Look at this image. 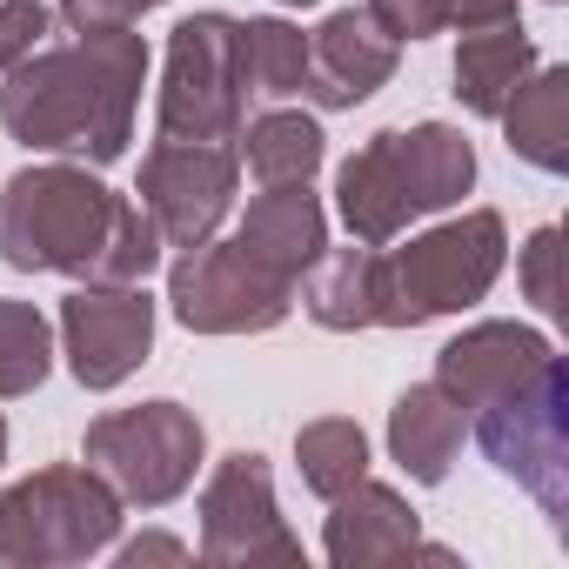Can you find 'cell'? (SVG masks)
Instances as JSON below:
<instances>
[{
    "mask_svg": "<svg viewBox=\"0 0 569 569\" xmlns=\"http://www.w3.org/2000/svg\"><path fill=\"white\" fill-rule=\"evenodd\" d=\"M542 362H556V342L522 329V322H476L462 329L442 356H436V389L476 416L482 402H502L509 389H522L529 376H542Z\"/></svg>",
    "mask_w": 569,
    "mask_h": 569,
    "instance_id": "7c38bea8",
    "label": "cell"
},
{
    "mask_svg": "<svg viewBox=\"0 0 569 569\" xmlns=\"http://www.w3.org/2000/svg\"><path fill=\"white\" fill-rule=\"evenodd\" d=\"M396 161H402V181H409V208H416V214L456 208V201L476 188V148H469V134L449 128V121L396 128Z\"/></svg>",
    "mask_w": 569,
    "mask_h": 569,
    "instance_id": "d6986e66",
    "label": "cell"
},
{
    "mask_svg": "<svg viewBox=\"0 0 569 569\" xmlns=\"http://www.w3.org/2000/svg\"><path fill=\"white\" fill-rule=\"evenodd\" d=\"M0 261L21 274H74L88 289H134L161 261V234L141 201L81 161H41L0 194Z\"/></svg>",
    "mask_w": 569,
    "mask_h": 569,
    "instance_id": "6da1fadb",
    "label": "cell"
},
{
    "mask_svg": "<svg viewBox=\"0 0 569 569\" xmlns=\"http://www.w3.org/2000/svg\"><path fill=\"white\" fill-rule=\"evenodd\" d=\"M462 409L436 389V382H416L396 396L389 409V456L409 469V482H442L456 449H462Z\"/></svg>",
    "mask_w": 569,
    "mask_h": 569,
    "instance_id": "ffe728a7",
    "label": "cell"
},
{
    "mask_svg": "<svg viewBox=\"0 0 569 569\" xmlns=\"http://www.w3.org/2000/svg\"><path fill=\"white\" fill-rule=\"evenodd\" d=\"M329 562L336 569H376V562H409V556H429V562H456L449 549L422 542V522L416 509L389 489V482H349L329 509V536H322Z\"/></svg>",
    "mask_w": 569,
    "mask_h": 569,
    "instance_id": "4fadbf2b",
    "label": "cell"
},
{
    "mask_svg": "<svg viewBox=\"0 0 569 569\" xmlns=\"http://www.w3.org/2000/svg\"><path fill=\"white\" fill-rule=\"evenodd\" d=\"M201 562H214V569H234V562L296 569L302 562V542L281 522V502H274V476L254 449L221 456L201 489Z\"/></svg>",
    "mask_w": 569,
    "mask_h": 569,
    "instance_id": "9c48e42d",
    "label": "cell"
},
{
    "mask_svg": "<svg viewBox=\"0 0 569 569\" xmlns=\"http://www.w3.org/2000/svg\"><path fill=\"white\" fill-rule=\"evenodd\" d=\"M241 81L261 101L309 94V34L289 21H248L241 28Z\"/></svg>",
    "mask_w": 569,
    "mask_h": 569,
    "instance_id": "603a6c76",
    "label": "cell"
},
{
    "mask_svg": "<svg viewBox=\"0 0 569 569\" xmlns=\"http://www.w3.org/2000/svg\"><path fill=\"white\" fill-rule=\"evenodd\" d=\"M302 309L336 329V336H356V329H382V248H322V261L309 268V289H302Z\"/></svg>",
    "mask_w": 569,
    "mask_h": 569,
    "instance_id": "e0dca14e",
    "label": "cell"
},
{
    "mask_svg": "<svg viewBox=\"0 0 569 569\" xmlns=\"http://www.w3.org/2000/svg\"><path fill=\"white\" fill-rule=\"evenodd\" d=\"M529 68H536V48H529L522 21L476 28V34H462V48H456V101H462L469 114L496 121V114L509 108V94L529 81Z\"/></svg>",
    "mask_w": 569,
    "mask_h": 569,
    "instance_id": "44dd1931",
    "label": "cell"
},
{
    "mask_svg": "<svg viewBox=\"0 0 569 569\" xmlns=\"http://www.w3.org/2000/svg\"><path fill=\"white\" fill-rule=\"evenodd\" d=\"M502 21H516V0H442V28L476 34V28H502Z\"/></svg>",
    "mask_w": 569,
    "mask_h": 569,
    "instance_id": "f546056e",
    "label": "cell"
},
{
    "mask_svg": "<svg viewBox=\"0 0 569 569\" xmlns=\"http://www.w3.org/2000/svg\"><path fill=\"white\" fill-rule=\"evenodd\" d=\"M509 254V228L496 208H469L429 234H416L409 248L382 254V329H422L436 316H462L476 309Z\"/></svg>",
    "mask_w": 569,
    "mask_h": 569,
    "instance_id": "3957f363",
    "label": "cell"
},
{
    "mask_svg": "<svg viewBox=\"0 0 569 569\" xmlns=\"http://www.w3.org/2000/svg\"><path fill=\"white\" fill-rule=\"evenodd\" d=\"M281 8H316V0H281Z\"/></svg>",
    "mask_w": 569,
    "mask_h": 569,
    "instance_id": "d6a6232c",
    "label": "cell"
},
{
    "mask_svg": "<svg viewBox=\"0 0 569 569\" xmlns=\"http://www.w3.org/2000/svg\"><path fill=\"white\" fill-rule=\"evenodd\" d=\"M476 442L502 476H516L542 502V516L556 529H569V376H562V356L542 362V376H529L502 402H482Z\"/></svg>",
    "mask_w": 569,
    "mask_h": 569,
    "instance_id": "5b68a950",
    "label": "cell"
},
{
    "mask_svg": "<svg viewBox=\"0 0 569 569\" xmlns=\"http://www.w3.org/2000/svg\"><path fill=\"white\" fill-rule=\"evenodd\" d=\"M369 14H376L396 41H429V34H442V0H369Z\"/></svg>",
    "mask_w": 569,
    "mask_h": 569,
    "instance_id": "83f0119b",
    "label": "cell"
},
{
    "mask_svg": "<svg viewBox=\"0 0 569 569\" xmlns=\"http://www.w3.org/2000/svg\"><path fill=\"white\" fill-rule=\"evenodd\" d=\"M148 81V41L134 28H74L68 48H41L8 68L0 128L21 148L108 168L134 141V108Z\"/></svg>",
    "mask_w": 569,
    "mask_h": 569,
    "instance_id": "7a4b0ae2",
    "label": "cell"
},
{
    "mask_svg": "<svg viewBox=\"0 0 569 569\" xmlns=\"http://www.w3.org/2000/svg\"><path fill=\"white\" fill-rule=\"evenodd\" d=\"M0 462H8V422H0Z\"/></svg>",
    "mask_w": 569,
    "mask_h": 569,
    "instance_id": "1f68e13d",
    "label": "cell"
},
{
    "mask_svg": "<svg viewBox=\"0 0 569 569\" xmlns=\"http://www.w3.org/2000/svg\"><path fill=\"white\" fill-rule=\"evenodd\" d=\"M168 309L194 336H268L289 322L296 289L261 274L234 241H201L168 268Z\"/></svg>",
    "mask_w": 569,
    "mask_h": 569,
    "instance_id": "ba28073f",
    "label": "cell"
},
{
    "mask_svg": "<svg viewBox=\"0 0 569 569\" xmlns=\"http://www.w3.org/2000/svg\"><path fill=\"white\" fill-rule=\"evenodd\" d=\"M121 529V496L74 462L34 469L28 482L0 489V562H88L114 542Z\"/></svg>",
    "mask_w": 569,
    "mask_h": 569,
    "instance_id": "277c9868",
    "label": "cell"
},
{
    "mask_svg": "<svg viewBox=\"0 0 569 569\" xmlns=\"http://www.w3.org/2000/svg\"><path fill=\"white\" fill-rule=\"evenodd\" d=\"M234 248H241L261 274L302 289V274H309V268L322 261V248H329V214H322V201L309 194V181L261 188V194L248 201L241 228H234Z\"/></svg>",
    "mask_w": 569,
    "mask_h": 569,
    "instance_id": "5bb4252c",
    "label": "cell"
},
{
    "mask_svg": "<svg viewBox=\"0 0 569 569\" xmlns=\"http://www.w3.org/2000/svg\"><path fill=\"white\" fill-rule=\"evenodd\" d=\"M241 154L254 168L261 188H281V181H309L322 168V128L302 114V108H268L248 121L241 134Z\"/></svg>",
    "mask_w": 569,
    "mask_h": 569,
    "instance_id": "7402d4cb",
    "label": "cell"
},
{
    "mask_svg": "<svg viewBox=\"0 0 569 569\" xmlns=\"http://www.w3.org/2000/svg\"><path fill=\"white\" fill-rule=\"evenodd\" d=\"M296 469H302V482H309L322 502H336L349 482L369 476V436H362V422H349V416L309 422V429L296 436Z\"/></svg>",
    "mask_w": 569,
    "mask_h": 569,
    "instance_id": "cb8c5ba5",
    "label": "cell"
},
{
    "mask_svg": "<svg viewBox=\"0 0 569 569\" xmlns=\"http://www.w3.org/2000/svg\"><path fill=\"white\" fill-rule=\"evenodd\" d=\"M61 349L81 389H121L154 349V302L148 289H81L61 302Z\"/></svg>",
    "mask_w": 569,
    "mask_h": 569,
    "instance_id": "8fae6325",
    "label": "cell"
},
{
    "mask_svg": "<svg viewBox=\"0 0 569 569\" xmlns=\"http://www.w3.org/2000/svg\"><path fill=\"white\" fill-rule=\"evenodd\" d=\"M121 562L128 569H141V562H188V542H174V536H134V542H121Z\"/></svg>",
    "mask_w": 569,
    "mask_h": 569,
    "instance_id": "4dcf8cb0",
    "label": "cell"
},
{
    "mask_svg": "<svg viewBox=\"0 0 569 569\" xmlns=\"http://www.w3.org/2000/svg\"><path fill=\"white\" fill-rule=\"evenodd\" d=\"M201 422L194 409L181 402H141V409H114V416H94L88 436H81V456L88 469L134 509H161L174 502L194 469H201Z\"/></svg>",
    "mask_w": 569,
    "mask_h": 569,
    "instance_id": "52a82bcc",
    "label": "cell"
},
{
    "mask_svg": "<svg viewBox=\"0 0 569 569\" xmlns=\"http://www.w3.org/2000/svg\"><path fill=\"white\" fill-rule=\"evenodd\" d=\"M54 8L74 28H134L148 8H161V0H54Z\"/></svg>",
    "mask_w": 569,
    "mask_h": 569,
    "instance_id": "f1b7e54d",
    "label": "cell"
},
{
    "mask_svg": "<svg viewBox=\"0 0 569 569\" xmlns=\"http://www.w3.org/2000/svg\"><path fill=\"white\" fill-rule=\"evenodd\" d=\"M48 34H54L48 0H0V68H21L28 54H41Z\"/></svg>",
    "mask_w": 569,
    "mask_h": 569,
    "instance_id": "4316f807",
    "label": "cell"
},
{
    "mask_svg": "<svg viewBox=\"0 0 569 569\" xmlns=\"http://www.w3.org/2000/svg\"><path fill=\"white\" fill-rule=\"evenodd\" d=\"M396 54L402 41L369 8H342L309 34V94L322 108H356L396 74Z\"/></svg>",
    "mask_w": 569,
    "mask_h": 569,
    "instance_id": "9a60e30c",
    "label": "cell"
},
{
    "mask_svg": "<svg viewBox=\"0 0 569 569\" xmlns=\"http://www.w3.org/2000/svg\"><path fill=\"white\" fill-rule=\"evenodd\" d=\"M496 121H502L516 161L562 174L569 168V68H529V81L509 94V108Z\"/></svg>",
    "mask_w": 569,
    "mask_h": 569,
    "instance_id": "ac0fdd59",
    "label": "cell"
},
{
    "mask_svg": "<svg viewBox=\"0 0 569 569\" xmlns=\"http://www.w3.org/2000/svg\"><path fill=\"white\" fill-rule=\"evenodd\" d=\"M336 208H342L349 234L369 241V248H389V241L416 221L409 181H402V161H396V128L369 134V148H356V154L342 161V174H336Z\"/></svg>",
    "mask_w": 569,
    "mask_h": 569,
    "instance_id": "2e32d148",
    "label": "cell"
},
{
    "mask_svg": "<svg viewBox=\"0 0 569 569\" xmlns=\"http://www.w3.org/2000/svg\"><path fill=\"white\" fill-rule=\"evenodd\" d=\"M522 289H529V302H536L549 322L569 316V302H562V228H556V221L522 241Z\"/></svg>",
    "mask_w": 569,
    "mask_h": 569,
    "instance_id": "484cf974",
    "label": "cell"
},
{
    "mask_svg": "<svg viewBox=\"0 0 569 569\" xmlns=\"http://www.w3.org/2000/svg\"><path fill=\"white\" fill-rule=\"evenodd\" d=\"M54 369V322L34 302H0V396H34Z\"/></svg>",
    "mask_w": 569,
    "mask_h": 569,
    "instance_id": "d4e9b609",
    "label": "cell"
},
{
    "mask_svg": "<svg viewBox=\"0 0 569 569\" xmlns=\"http://www.w3.org/2000/svg\"><path fill=\"white\" fill-rule=\"evenodd\" d=\"M161 141H234L248 121V81H241V21L228 14H188L168 34L161 68Z\"/></svg>",
    "mask_w": 569,
    "mask_h": 569,
    "instance_id": "8992f818",
    "label": "cell"
},
{
    "mask_svg": "<svg viewBox=\"0 0 569 569\" xmlns=\"http://www.w3.org/2000/svg\"><path fill=\"white\" fill-rule=\"evenodd\" d=\"M161 248H201L234 208V154L228 141H154L134 181Z\"/></svg>",
    "mask_w": 569,
    "mask_h": 569,
    "instance_id": "30bf717a",
    "label": "cell"
}]
</instances>
